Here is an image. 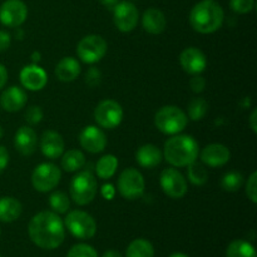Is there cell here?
Masks as SVG:
<instances>
[{"mask_svg": "<svg viewBox=\"0 0 257 257\" xmlns=\"http://www.w3.org/2000/svg\"><path fill=\"white\" fill-rule=\"evenodd\" d=\"M29 237L38 247L54 250L59 247L65 237L62 218L52 211H42L33 216L28 226Z\"/></svg>", "mask_w": 257, "mask_h": 257, "instance_id": "obj_1", "label": "cell"}, {"mask_svg": "<svg viewBox=\"0 0 257 257\" xmlns=\"http://www.w3.org/2000/svg\"><path fill=\"white\" fill-rule=\"evenodd\" d=\"M225 13L215 0H202L192 8L190 23L193 30L201 34H211L222 27Z\"/></svg>", "mask_w": 257, "mask_h": 257, "instance_id": "obj_2", "label": "cell"}, {"mask_svg": "<svg viewBox=\"0 0 257 257\" xmlns=\"http://www.w3.org/2000/svg\"><path fill=\"white\" fill-rule=\"evenodd\" d=\"M200 155L198 143L192 136L177 135L166 141L163 157L173 167H187L197 161Z\"/></svg>", "mask_w": 257, "mask_h": 257, "instance_id": "obj_3", "label": "cell"}, {"mask_svg": "<svg viewBox=\"0 0 257 257\" xmlns=\"http://www.w3.org/2000/svg\"><path fill=\"white\" fill-rule=\"evenodd\" d=\"M187 114L176 105H165L155 115V124L165 135H178L187 127Z\"/></svg>", "mask_w": 257, "mask_h": 257, "instance_id": "obj_4", "label": "cell"}, {"mask_svg": "<svg viewBox=\"0 0 257 257\" xmlns=\"http://www.w3.org/2000/svg\"><path fill=\"white\" fill-rule=\"evenodd\" d=\"M97 181L90 171L75 175L70 182V197L78 206L89 205L97 195Z\"/></svg>", "mask_w": 257, "mask_h": 257, "instance_id": "obj_5", "label": "cell"}, {"mask_svg": "<svg viewBox=\"0 0 257 257\" xmlns=\"http://www.w3.org/2000/svg\"><path fill=\"white\" fill-rule=\"evenodd\" d=\"M65 227L74 237L80 240H89L97 232V223L89 213L84 211H70L64 220Z\"/></svg>", "mask_w": 257, "mask_h": 257, "instance_id": "obj_6", "label": "cell"}, {"mask_svg": "<svg viewBox=\"0 0 257 257\" xmlns=\"http://www.w3.org/2000/svg\"><path fill=\"white\" fill-rule=\"evenodd\" d=\"M118 191L125 200H137L145 193V178L136 168H127L118 177Z\"/></svg>", "mask_w": 257, "mask_h": 257, "instance_id": "obj_7", "label": "cell"}, {"mask_svg": "<svg viewBox=\"0 0 257 257\" xmlns=\"http://www.w3.org/2000/svg\"><path fill=\"white\" fill-rule=\"evenodd\" d=\"M107 49V42L100 35L90 34L78 43L77 54L83 63L94 64L104 57Z\"/></svg>", "mask_w": 257, "mask_h": 257, "instance_id": "obj_8", "label": "cell"}, {"mask_svg": "<svg viewBox=\"0 0 257 257\" xmlns=\"http://www.w3.org/2000/svg\"><path fill=\"white\" fill-rule=\"evenodd\" d=\"M62 178V172L53 163H42L32 173V185L39 192L53 191Z\"/></svg>", "mask_w": 257, "mask_h": 257, "instance_id": "obj_9", "label": "cell"}, {"mask_svg": "<svg viewBox=\"0 0 257 257\" xmlns=\"http://www.w3.org/2000/svg\"><path fill=\"white\" fill-rule=\"evenodd\" d=\"M94 119L99 127L104 130H114L123 119L122 107L113 99L102 100L94 110Z\"/></svg>", "mask_w": 257, "mask_h": 257, "instance_id": "obj_10", "label": "cell"}, {"mask_svg": "<svg viewBox=\"0 0 257 257\" xmlns=\"http://www.w3.org/2000/svg\"><path fill=\"white\" fill-rule=\"evenodd\" d=\"M28 18V8L22 0H5L0 5V23L8 28H19Z\"/></svg>", "mask_w": 257, "mask_h": 257, "instance_id": "obj_11", "label": "cell"}, {"mask_svg": "<svg viewBox=\"0 0 257 257\" xmlns=\"http://www.w3.org/2000/svg\"><path fill=\"white\" fill-rule=\"evenodd\" d=\"M162 191L171 198H182L187 193V182L182 173L176 168H166L162 171L160 177Z\"/></svg>", "mask_w": 257, "mask_h": 257, "instance_id": "obj_12", "label": "cell"}, {"mask_svg": "<svg viewBox=\"0 0 257 257\" xmlns=\"http://www.w3.org/2000/svg\"><path fill=\"white\" fill-rule=\"evenodd\" d=\"M138 9L131 2H120L113 8V20L118 30L130 33L138 24Z\"/></svg>", "mask_w": 257, "mask_h": 257, "instance_id": "obj_13", "label": "cell"}, {"mask_svg": "<svg viewBox=\"0 0 257 257\" xmlns=\"http://www.w3.org/2000/svg\"><path fill=\"white\" fill-rule=\"evenodd\" d=\"M181 67L183 68L185 72L188 74L197 75L201 74L207 67V58L205 53L200 50L198 48L191 47L186 48L180 55Z\"/></svg>", "mask_w": 257, "mask_h": 257, "instance_id": "obj_14", "label": "cell"}, {"mask_svg": "<svg viewBox=\"0 0 257 257\" xmlns=\"http://www.w3.org/2000/svg\"><path fill=\"white\" fill-rule=\"evenodd\" d=\"M79 143L87 152L100 153L107 146V137L100 128L88 125L80 132Z\"/></svg>", "mask_w": 257, "mask_h": 257, "instance_id": "obj_15", "label": "cell"}, {"mask_svg": "<svg viewBox=\"0 0 257 257\" xmlns=\"http://www.w3.org/2000/svg\"><path fill=\"white\" fill-rule=\"evenodd\" d=\"M20 83L23 87L32 92L42 90L48 83V75L39 65H27L20 72Z\"/></svg>", "mask_w": 257, "mask_h": 257, "instance_id": "obj_16", "label": "cell"}, {"mask_svg": "<svg viewBox=\"0 0 257 257\" xmlns=\"http://www.w3.org/2000/svg\"><path fill=\"white\" fill-rule=\"evenodd\" d=\"M231 153L226 146L212 143L206 146L201 152V161L208 167H221L230 161Z\"/></svg>", "mask_w": 257, "mask_h": 257, "instance_id": "obj_17", "label": "cell"}, {"mask_svg": "<svg viewBox=\"0 0 257 257\" xmlns=\"http://www.w3.org/2000/svg\"><path fill=\"white\" fill-rule=\"evenodd\" d=\"M40 150L47 158L57 160L64 153V140L55 131H45L40 138Z\"/></svg>", "mask_w": 257, "mask_h": 257, "instance_id": "obj_18", "label": "cell"}, {"mask_svg": "<svg viewBox=\"0 0 257 257\" xmlns=\"http://www.w3.org/2000/svg\"><path fill=\"white\" fill-rule=\"evenodd\" d=\"M38 143V136L33 128L23 125L14 136L15 150L22 156H30L35 152Z\"/></svg>", "mask_w": 257, "mask_h": 257, "instance_id": "obj_19", "label": "cell"}, {"mask_svg": "<svg viewBox=\"0 0 257 257\" xmlns=\"http://www.w3.org/2000/svg\"><path fill=\"white\" fill-rule=\"evenodd\" d=\"M28 95L22 88L13 87L7 88L0 95V105L7 112H18L27 104Z\"/></svg>", "mask_w": 257, "mask_h": 257, "instance_id": "obj_20", "label": "cell"}, {"mask_svg": "<svg viewBox=\"0 0 257 257\" xmlns=\"http://www.w3.org/2000/svg\"><path fill=\"white\" fill-rule=\"evenodd\" d=\"M142 25L145 30L150 34H161L165 32L167 27V20H166L165 14L157 8H150L143 13Z\"/></svg>", "mask_w": 257, "mask_h": 257, "instance_id": "obj_21", "label": "cell"}, {"mask_svg": "<svg viewBox=\"0 0 257 257\" xmlns=\"http://www.w3.org/2000/svg\"><path fill=\"white\" fill-rule=\"evenodd\" d=\"M162 152L155 145H143L136 152V161H137L141 167L145 168L157 167L161 161H162Z\"/></svg>", "mask_w": 257, "mask_h": 257, "instance_id": "obj_22", "label": "cell"}, {"mask_svg": "<svg viewBox=\"0 0 257 257\" xmlns=\"http://www.w3.org/2000/svg\"><path fill=\"white\" fill-rule=\"evenodd\" d=\"M80 74V64L75 58L65 57L55 67V75L60 82L69 83L77 79Z\"/></svg>", "mask_w": 257, "mask_h": 257, "instance_id": "obj_23", "label": "cell"}, {"mask_svg": "<svg viewBox=\"0 0 257 257\" xmlns=\"http://www.w3.org/2000/svg\"><path fill=\"white\" fill-rule=\"evenodd\" d=\"M22 203L14 197L0 198V221L2 222H13L22 215Z\"/></svg>", "mask_w": 257, "mask_h": 257, "instance_id": "obj_24", "label": "cell"}, {"mask_svg": "<svg viewBox=\"0 0 257 257\" xmlns=\"http://www.w3.org/2000/svg\"><path fill=\"white\" fill-rule=\"evenodd\" d=\"M118 168V160L113 155H105L98 160L95 166V172L97 176L102 180H109L113 177Z\"/></svg>", "mask_w": 257, "mask_h": 257, "instance_id": "obj_25", "label": "cell"}, {"mask_svg": "<svg viewBox=\"0 0 257 257\" xmlns=\"http://www.w3.org/2000/svg\"><path fill=\"white\" fill-rule=\"evenodd\" d=\"M85 165V157L79 150H69L62 155V167L65 172H75Z\"/></svg>", "mask_w": 257, "mask_h": 257, "instance_id": "obj_26", "label": "cell"}, {"mask_svg": "<svg viewBox=\"0 0 257 257\" xmlns=\"http://www.w3.org/2000/svg\"><path fill=\"white\" fill-rule=\"evenodd\" d=\"M155 248L152 243L145 238L133 240L125 250V257H153Z\"/></svg>", "mask_w": 257, "mask_h": 257, "instance_id": "obj_27", "label": "cell"}, {"mask_svg": "<svg viewBox=\"0 0 257 257\" xmlns=\"http://www.w3.org/2000/svg\"><path fill=\"white\" fill-rule=\"evenodd\" d=\"M226 257H256V250L245 240H235L226 248Z\"/></svg>", "mask_w": 257, "mask_h": 257, "instance_id": "obj_28", "label": "cell"}, {"mask_svg": "<svg viewBox=\"0 0 257 257\" xmlns=\"http://www.w3.org/2000/svg\"><path fill=\"white\" fill-rule=\"evenodd\" d=\"M187 167L188 180L191 181V183H193L195 186H202L207 182L208 173L202 163H198L197 161H195V162H192L191 165H188Z\"/></svg>", "mask_w": 257, "mask_h": 257, "instance_id": "obj_29", "label": "cell"}, {"mask_svg": "<svg viewBox=\"0 0 257 257\" xmlns=\"http://www.w3.org/2000/svg\"><path fill=\"white\" fill-rule=\"evenodd\" d=\"M49 205L55 213H67L70 207V201L64 192H53L49 197Z\"/></svg>", "mask_w": 257, "mask_h": 257, "instance_id": "obj_30", "label": "cell"}, {"mask_svg": "<svg viewBox=\"0 0 257 257\" xmlns=\"http://www.w3.org/2000/svg\"><path fill=\"white\" fill-rule=\"evenodd\" d=\"M188 117L192 120H201L208 110V103L203 98H195L188 104Z\"/></svg>", "mask_w": 257, "mask_h": 257, "instance_id": "obj_31", "label": "cell"}, {"mask_svg": "<svg viewBox=\"0 0 257 257\" xmlns=\"http://www.w3.org/2000/svg\"><path fill=\"white\" fill-rule=\"evenodd\" d=\"M243 183V176L240 172H228L226 173L221 181V186L227 192H236L241 188Z\"/></svg>", "mask_w": 257, "mask_h": 257, "instance_id": "obj_32", "label": "cell"}, {"mask_svg": "<svg viewBox=\"0 0 257 257\" xmlns=\"http://www.w3.org/2000/svg\"><path fill=\"white\" fill-rule=\"evenodd\" d=\"M67 257H98V253L92 246L85 245V243H78L70 248Z\"/></svg>", "mask_w": 257, "mask_h": 257, "instance_id": "obj_33", "label": "cell"}, {"mask_svg": "<svg viewBox=\"0 0 257 257\" xmlns=\"http://www.w3.org/2000/svg\"><path fill=\"white\" fill-rule=\"evenodd\" d=\"M230 7L237 14H247L255 7V0H230Z\"/></svg>", "mask_w": 257, "mask_h": 257, "instance_id": "obj_34", "label": "cell"}, {"mask_svg": "<svg viewBox=\"0 0 257 257\" xmlns=\"http://www.w3.org/2000/svg\"><path fill=\"white\" fill-rule=\"evenodd\" d=\"M24 117H25V120H27L30 125L38 124V123L42 122L43 119L42 108L38 107V105H32V107H29L27 109Z\"/></svg>", "mask_w": 257, "mask_h": 257, "instance_id": "obj_35", "label": "cell"}, {"mask_svg": "<svg viewBox=\"0 0 257 257\" xmlns=\"http://www.w3.org/2000/svg\"><path fill=\"white\" fill-rule=\"evenodd\" d=\"M246 195L252 203L257 202V172H252L246 183Z\"/></svg>", "mask_w": 257, "mask_h": 257, "instance_id": "obj_36", "label": "cell"}, {"mask_svg": "<svg viewBox=\"0 0 257 257\" xmlns=\"http://www.w3.org/2000/svg\"><path fill=\"white\" fill-rule=\"evenodd\" d=\"M100 82H102L100 70L97 69V68H90L87 72V74H85V83H87L90 88H95L100 84Z\"/></svg>", "mask_w": 257, "mask_h": 257, "instance_id": "obj_37", "label": "cell"}, {"mask_svg": "<svg viewBox=\"0 0 257 257\" xmlns=\"http://www.w3.org/2000/svg\"><path fill=\"white\" fill-rule=\"evenodd\" d=\"M190 87H191V89H192L195 93H201L203 89H205V87H206L205 78L201 77V75H198V74L195 75V77L191 79Z\"/></svg>", "mask_w": 257, "mask_h": 257, "instance_id": "obj_38", "label": "cell"}, {"mask_svg": "<svg viewBox=\"0 0 257 257\" xmlns=\"http://www.w3.org/2000/svg\"><path fill=\"white\" fill-rule=\"evenodd\" d=\"M9 165V152L4 146H0V173L5 171Z\"/></svg>", "mask_w": 257, "mask_h": 257, "instance_id": "obj_39", "label": "cell"}, {"mask_svg": "<svg viewBox=\"0 0 257 257\" xmlns=\"http://www.w3.org/2000/svg\"><path fill=\"white\" fill-rule=\"evenodd\" d=\"M12 43V37L5 30H0V52H5L10 47Z\"/></svg>", "mask_w": 257, "mask_h": 257, "instance_id": "obj_40", "label": "cell"}, {"mask_svg": "<svg viewBox=\"0 0 257 257\" xmlns=\"http://www.w3.org/2000/svg\"><path fill=\"white\" fill-rule=\"evenodd\" d=\"M8 82V70L4 65L0 63V90L5 87Z\"/></svg>", "mask_w": 257, "mask_h": 257, "instance_id": "obj_41", "label": "cell"}, {"mask_svg": "<svg viewBox=\"0 0 257 257\" xmlns=\"http://www.w3.org/2000/svg\"><path fill=\"white\" fill-rule=\"evenodd\" d=\"M114 188H113L112 185H104L102 188V193L103 196H104V198H107V200H112L113 196H114Z\"/></svg>", "mask_w": 257, "mask_h": 257, "instance_id": "obj_42", "label": "cell"}, {"mask_svg": "<svg viewBox=\"0 0 257 257\" xmlns=\"http://www.w3.org/2000/svg\"><path fill=\"white\" fill-rule=\"evenodd\" d=\"M257 109H253L252 113L250 115V119H248V124H250V128L252 130L253 133H257Z\"/></svg>", "mask_w": 257, "mask_h": 257, "instance_id": "obj_43", "label": "cell"}, {"mask_svg": "<svg viewBox=\"0 0 257 257\" xmlns=\"http://www.w3.org/2000/svg\"><path fill=\"white\" fill-rule=\"evenodd\" d=\"M103 7L108 8V9H113L115 5L118 4V0H98Z\"/></svg>", "mask_w": 257, "mask_h": 257, "instance_id": "obj_44", "label": "cell"}, {"mask_svg": "<svg viewBox=\"0 0 257 257\" xmlns=\"http://www.w3.org/2000/svg\"><path fill=\"white\" fill-rule=\"evenodd\" d=\"M103 257H123L122 255H120L118 251L115 250H109V251H105L104 255H103Z\"/></svg>", "mask_w": 257, "mask_h": 257, "instance_id": "obj_45", "label": "cell"}, {"mask_svg": "<svg viewBox=\"0 0 257 257\" xmlns=\"http://www.w3.org/2000/svg\"><path fill=\"white\" fill-rule=\"evenodd\" d=\"M32 60H33V63H34V64H37V63L40 60V53L39 52H34V53H33V54H32Z\"/></svg>", "mask_w": 257, "mask_h": 257, "instance_id": "obj_46", "label": "cell"}, {"mask_svg": "<svg viewBox=\"0 0 257 257\" xmlns=\"http://www.w3.org/2000/svg\"><path fill=\"white\" fill-rule=\"evenodd\" d=\"M170 257H188V256L185 255V253H182V252H175V253H172Z\"/></svg>", "mask_w": 257, "mask_h": 257, "instance_id": "obj_47", "label": "cell"}, {"mask_svg": "<svg viewBox=\"0 0 257 257\" xmlns=\"http://www.w3.org/2000/svg\"><path fill=\"white\" fill-rule=\"evenodd\" d=\"M15 35H18V38H19V39H22V38H23V32L17 28V32H15Z\"/></svg>", "mask_w": 257, "mask_h": 257, "instance_id": "obj_48", "label": "cell"}, {"mask_svg": "<svg viewBox=\"0 0 257 257\" xmlns=\"http://www.w3.org/2000/svg\"><path fill=\"white\" fill-rule=\"evenodd\" d=\"M3 136H4V131H3V127L0 125V140L3 138Z\"/></svg>", "mask_w": 257, "mask_h": 257, "instance_id": "obj_49", "label": "cell"}, {"mask_svg": "<svg viewBox=\"0 0 257 257\" xmlns=\"http://www.w3.org/2000/svg\"><path fill=\"white\" fill-rule=\"evenodd\" d=\"M0 257H3V256H2V255H0Z\"/></svg>", "mask_w": 257, "mask_h": 257, "instance_id": "obj_50", "label": "cell"}]
</instances>
